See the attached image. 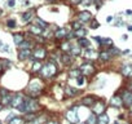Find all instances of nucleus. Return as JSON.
Instances as JSON below:
<instances>
[{"label": "nucleus", "instance_id": "nucleus-1", "mask_svg": "<svg viewBox=\"0 0 132 124\" xmlns=\"http://www.w3.org/2000/svg\"><path fill=\"white\" fill-rule=\"evenodd\" d=\"M39 109H40L39 102H38L35 98H32V97L25 98L23 103L18 107V110H20L21 112H25V114H27V112H36Z\"/></svg>", "mask_w": 132, "mask_h": 124}, {"label": "nucleus", "instance_id": "nucleus-2", "mask_svg": "<svg viewBox=\"0 0 132 124\" xmlns=\"http://www.w3.org/2000/svg\"><path fill=\"white\" fill-rule=\"evenodd\" d=\"M56 73H57V67H56V65L53 64V62H48V64H45V65L42 67V70H40V74H42L43 78H45V79L54 76Z\"/></svg>", "mask_w": 132, "mask_h": 124}, {"label": "nucleus", "instance_id": "nucleus-3", "mask_svg": "<svg viewBox=\"0 0 132 124\" xmlns=\"http://www.w3.org/2000/svg\"><path fill=\"white\" fill-rule=\"evenodd\" d=\"M42 88H43L42 83H40L39 80L34 79V80L29 84V87H27V93L30 94V97H32V98H34V97H36V96H39V94H40Z\"/></svg>", "mask_w": 132, "mask_h": 124}, {"label": "nucleus", "instance_id": "nucleus-4", "mask_svg": "<svg viewBox=\"0 0 132 124\" xmlns=\"http://www.w3.org/2000/svg\"><path fill=\"white\" fill-rule=\"evenodd\" d=\"M66 120H68L70 124H78L79 123V118H78V114H77V109L73 107V109H69L66 111Z\"/></svg>", "mask_w": 132, "mask_h": 124}, {"label": "nucleus", "instance_id": "nucleus-5", "mask_svg": "<svg viewBox=\"0 0 132 124\" xmlns=\"http://www.w3.org/2000/svg\"><path fill=\"white\" fill-rule=\"evenodd\" d=\"M79 70H80V73H82L83 76H91V75L95 74V66L91 65V64H88V62H87V64H83L79 67Z\"/></svg>", "mask_w": 132, "mask_h": 124}, {"label": "nucleus", "instance_id": "nucleus-6", "mask_svg": "<svg viewBox=\"0 0 132 124\" xmlns=\"http://www.w3.org/2000/svg\"><path fill=\"white\" fill-rule=\"evenodd\" d=\"M105 102L104 101H96L95 102V105L92 106V112L95 114V115H101V114H104L105 112Z\"/></svg>", "mask_w": 132, "mask_h": 124}, {"label": "nucleus", "instance_id": "nucleus-7", "mask_svg": "<svg viewBox=\"0 0 132 124\" xmlns=\"http://www.w3.org/2000/svg\"><path fill=\"white\" fill-rule=\"evenodd\" d=\"M122 101H123V105L127 106V107H131L132 106V92L126 89L122 92Z\"/></svg>", "mask_w": 132, "mask_h": 124}, {"label": "nucleus", "instance_id": "nucleus-8", "mask_svg": "<svg viewBox=\"0 0 132 124\" xmlns=\"http://www.w3.org/2000/svg\"><path fill=\"white\" fill-rule=\"evenodd\" d=\"M78 20H79L80 23H87V22H91L93 18H92L91 12H88V11H82V12L79 13V16H78Z\"/></svg>", "mask_w": 132, "mask_h": 124}, {"label": "nucleus", "instance_id": "nucleus-9", "mask_svg": "<svg viewBox=\"0 0 132 124\" xmlns=\"http://www.w3.org/2000/svg\"><path fill=\"white\" fill-rule=\"evenodd\" d=\"M45 56H47V52L43 47H36L34 49V52H32V58L34 59H43V58H45Z\"/></svg>", "mask_w": 132, "mask_h": 124}, {"label": "nucleus", "instance_id": "nucleus-10", "mask_svg": "<svg viewBox=\"0 0 132 124\" xmlns=\"http://www.w3.org/2000/svg\"><path fill=\"white\" fill-rule=\"evenodd\" d=\"M23 101H25V98H23V96H22V94H14V96L12 97L11 106H12V107H14V109H18V107L23 103Z\"/></svg>", "mask_w": 132, "mask_h": 124}, {"label": "nucleus", "instance_id": "nucleus-11", "mask_svg": "<svg viewBox=\"0 0 132 124\" xmlns=\"http://www.w3.org/2000/svg\"><path fill=\"white\" fill-rule=\"evenodd\" d=\"M110 105H111L113 107H117V109L122 107V106H123L122 97H120L119 94H115V96H113V97H111V100H110Z\"/></svg>", "mask_w": 132, "mask_h": 124}, {"label": "nucleus", "instance_id": "nucleus-12", "mask_svg": "<svg viewBox=\"0 0 132 124\" xmlns=\"http://www.w3.org/2000/svg\"><path fill=\"white\" fill-rule=\"evenodd\" d=\"M95 97H92V96H87V97H84V98H82V101H80V103L83 105V106H87V107H92L93 105H95Z\"/></svg>", "mask_w": 132, "mask_h": 124}, {"label": "nucleus", "instance_id": "nucleus-13", "mask_svg": "<svg viewBox=\"0 0 132 124\" xmlns=\"http://www.w3.org/2000/svg\"><path fill=\"white\" fill-rule=\"evenodd\" d=\"M68 35H69V32H68L66 29H57L56 32H54V38L56 39H65Z\"/></svg>", "mask_w": 132, "mask_h": 124}, {"label": "nucleus", "instance_id": "nucleus-14", "mask_svg": "<svg viewBox=\"0 0 132 124\" xmlns=\"http://www.w3.org/2000/svg\"><path fill=\"white\" fill-rule=\"evenodd\" d=\"M122 75L126 78H131L132 76V65H124L122 67Z\"/></svg>", "mask_w": 132, "mask_h": 124}, {"label": "nucleus", "instance_id": "nucleus-15", "mask_svg": "<svg viewBox=\"0 0 132 124\" xmlns=\"http://www.w3.org/2000/svg\"><path fill=\"white\" fill-rule=\"evenodd\" d=\"M31 56V50L30 49H20L18 50V58L20 59H27L29 57Z\"/></svg>", "mask_w": 132, "mask_h": 124}, {"label": "nucleus", "instance_id": "nucleus-16", "mask_svg": "<svg viewBox=\"0 0 132 124\" xmlns=\"http://www.w3.org/2000/svg\"><path fill=\"white\" fill-rule=\"evenodd\" d=\"M65 92H66V94H68L69 97H75L77 94H79V91L77 88H74V87H70V85L66 87Z\"/></svg>", "mask_w": 132, "mask_h": 124}, {"label": "nucleus", "instance_id": "nucleus-17", "mask_svg": "<svg viewBox=\"0 0 132 124\" xmlns=\"http://www.w3.org/2000/svg\"><path fill=\"white\" fill-rule=\"evenodd\" d=\"M32 16H34V11H32V9H30V11L25 12V13L22 14V21H23V23L30 22V21L32 20Z\"/></svg>", "mask_w": 132, "mask_h": 124}, {"label": "nucleus", "instance_id": "nucleus-18", "mask_svg": "<svg viewBox=\"0 0 132 124\" xmlns=\"http://www.w3.org/2000/svg\"><path fill=\"white\" fill-rule=\"evenodd\" d=\"M29 30H30V32L34 34V35H42L43 31H44V29H42L40 26H36V25H31Z\"/></svg>", "mask_w": 132, "mask_h": 124}, {"label": "nucleus", "instance_id": "nucleus-19", "mask_svg": "<svg viewBox=\"0 0 132 124\" xmlns=\"http://www.w3.org/2000/svg\"><path fill=\"white\" fill-rule=\"evenodd\" d=\"M61 59H62V64L65 65V66H69L71 62H73V59H71V56L69 54V53H63L62 56H61Z\"/></svg>", "mask_w": 132, "mask_h": 124}, {"label": "nucleus", "instance_id": "nucleus-20", "mask_svg": "<svg viewBox=\"0 0 132 124\" xmlns=\"http://www.w3.org/2000/svg\"><path fill=\"white\" fill-rule=\"evenodd\" d=\"M70 52H71V54L73 56H79L80 53H82V49H80V47L77 44H70Z\"/></svg>", "mask_w": 132, "mask_h": 124}, {"label": "nucleus", "instance_id": "nucleus-21", "mask_svg": "<svg viewBox=\"0 0 132 124\" xmlns=\"http://www.w3.org/2000/svg\"><path fill=\"white\" fill-rule=\"evenodd\" d=\"M97 124H109V116L104 112L97 116Z\"/></svg>", "mask_w": 132, "mask_h": 124}, {"label": "nucleus", "instance_id": "nucleus-22", "mask_svg": "<svg viewBox=\"0 0 132 124\" xmlns=\"http://www.w3.org/2000/svg\"><path fill=\"white\" fill-rule=\"evenodd\" d=\"M78 45H79L80 48H88V47L91 45V43H89V40H88V39L80 38V39H78Z\"/></svg>", "mask_w": 132, "mask_h": 124}, {"label": "nucleus", "instance_id": "nucleus-23", "mask_svg": "<svg viewBox=\"0 0 132 124\" xmlns=\"http://www.w3.org/2000/svg\"><path fill=\"white\" fill-rule=\"evenodd\" d=\"M110 57H111V54H110L108 50H104V52H100V53H98V58H100L101 61H109Z\"/></svg>", "mask_w": 132, "mask_h": 124}, {"label": "nucleus", "instance_id": "nucleus-24", "mask_svg": "<svg viewBox=\"0 0 132 124\" xmlns=\"http://www.w3.org/2000/svg\"><path fill=\"white\" fill-rule=\"evenodd\" d=\"M13 40H14V44L16 45H20L21 43H23V35L22 34H14L13 35Z\"/></svg>", "mask_w": 132, "mask_h": 124}, {"label": "nucleus", "instance_id": "nucleus-25", "mask_svg": "<svg viewBox=\"0 0 132 124\" xmlns=\"http://www.w3.org/2000/svg\"><path fill=\"white\" fill-rule=\"evenodd\" d=\"M42 64H40V61H34V65H32V69H31V71L32 73H39L40 70H42Z\"/></svg>", "mask_w": 132, "mask_h": 124}, {"label": "nucleus", "instance_id": "nucleus-26", "mask_svg": "<svg viewBox=\"0 0 132 124\" xmlns=\"http://www.w3.org/2000/svg\"><path fill=\"white\" fill-rule=\"evenodd\" d=\"M86 124H97V116L92 112L88 118H87V120H86Z\"/></svg>", "mask_w": 132, "mask_h": 124}, {"label": "nucleus", "instance_id": "nucleus-27", "mask_svg": "<svg viewBox=\"0 0 132 124\" xmlns=\"http://www.w3.org/2000/svg\"><path fill=\"white\" fill-rule=\"evenodd\" d=\"M25 119L23 118H18V116H14L11 121H8V124H25Z\"/></svg>", "mask_w": 132, "mask_h": 124}, {"label": "nucleus", "instance_id": "nucleus-28", "mask_svg": "<svg viewBox=\"0 0 132 124\" xmlns=\"http://www.w3.org/2000/svg\"><path fill=\"white\" fill-rule=\"evenodd\" d=\"M74 35H75L78 39H80V38H84V36L87 35V30H84V29H79V30H77V31L74 32Z\"/></svg>", "mask_w": 132, "mask_h": 124}, {"label": "nucleus", "instance_id": "nucleus-29", "mask_svg": "<svg viewBox=\"0 0 132 124\" xmlns=\"http://www.w3.org/2000/svg\"><path fill=\"white\" fill-rule=\"evenodd\" d=\"M69 75H70V78H79L80 75H82V73H80V70L79 69H75V70H70V73H69Z\"/></svg>", "mask_w": 132, "mask_h": 124}, {"label": "nucleus", "instance_id": "nucleus-30", "mask_svg": "<svg viewBox=\"0 0 132 124\" xmlns=\"http://www.w3.org/2000/svg\"><path fill=\"white\" fill-rule=\"evenodd\" d=\"M18 47H20V49H30V47H31V43H30V41H26V40H23V43H21Z\"/></svg>", "mask_w": 132, "mask_h": 124}, {"label": "nucleus", "instance_id": "nucleus-31", "mask_svg": "<svg viewBox=\"0 0 132 124\" xmlns=\"http://www.w3.org/2000/svg\"><path fill=\"white\" fill-rule=\"evenodd\" d=\"M86 56H87V58H89V57H92V58H96L98 54H97V53H96L93 49H87V54H86Z\"/></svg>", "mask_w": 132, "mask_h": 124}, {"label": "nucleus", "instance_id": "nucleus-32", "mask_svg": "<svg viewBox=\"0 0 132 124\" xmlns=\"http://www.w3.org/2000/svg\"><path fill=\"white\" fill-rule=\"evenodd\" d=\"M7 25H8V27H9V29H13V27H16V21L11 18V20H8V21H7Z\"/></svg>", "mask_w": 132, "mask_h": 124}, {"label": "nucleus", "instance_id": "nucleus-33", "mask_svg": "<svg viewBox=\"0 0 132 124\" xmlns=\"http://www.w3.org/2000/svg\"><path fill=\"white\" fill-rule=\"evenodd\" d=\"M36 23H38V26H40L42 29H44V27L47 26V22H44V21H42L40 18H36Z\"/></svg>", "mask_w": 132, "mask_h": 124}, {"label": "nucleus", "instance_id": "nucleus-34", "mask_svg": "<svg viewBox=\"0 0 132 124\" xmlns=\"http://www.w3.org/2000/svg\"><path fill=\"white\" fill-rule=\"evenodd\" d=\"M108 52H109L110 54H119V53H120V52L118 50V48H115V47H113V48L110 47V49H109Z\"/></svg>", "mask_w": 132, "mask_h": 124}, {"label": "nucleus", "instance_id": "nucleus-35", "mask_svg": "<svg viewBox=\"0 0 132 124\" xmlns=\"http://www.w3.org/2000/svg\"><path fill=\"white\" fill-rule=\"evenodd\" d=\"M80 25H82V23H80V22L78 21V22H73V25H71V26H73V29H74V30L77 31V30L82 29V26H80Z\"/></svg>", "mask_w": 132, "mask_h": 124}, {"label": "nucleus", "instance_id": "nucleus-36", "mask_svg": "<svg viewBox=\"0 0 132 124\" xmlns=\"http://www.w3.org/2000/svg\"><path fill=\"white\" fill-rule=\"evenodd\" d=\"M113 45V40L109 39V38H104V41H102V45Z\"/></svg>", "mask_w": 132, "mask_h": 124}, {"label": "nucleus", "instance_id": "nucleus-37", "mask_svg": "<svg viewBox=\"0 0 132 124\" xmlns=\"http://www.w3.org/2000/svg\"><path fill=\"white\" fill-rule=\"evenodd\" d=\"M77 83H78V85H80V87H82V85L84 84V76H83V75H80L79 78H77Z\"/></svg>", "mask_w": 132, "mask_h": 124}, {"label": "nucleus", "instance_id": "nucleus-38", "mask_svg": "<svg viewBox=\"0 0 132 124\" xmlns=\"http://www.w3.org/2000/svg\"><path fill=\"white\" fill-rule=\"evenodd\" d=\"M97 27H98V22L95 21V20H92L91 21V29H97Z\"/></svg>", "mask_w": 132, "mask_h": 124}, {"label": "nucleus", "instance_id": "nucleus-39", "mask_svg": "<svg viewBox=\"0 0 132 124\" xmlns=\"http://www.w3.org/2000/svg\"><path fill=\"white\" fill-rule=\"evenodd\" d=\"M93 39H95V40H96V41H97L98 44H101V45H102V41H104V38H100V36H95Z\"/></svg>", "mask_w": 132, "mask_h": 124}, {"label": "nucleus", "instance_id": "nucleus-40", "mask_svg": "<svg viewBox=\"0 0 132 124\" xmlns=\"http://www.w3.org/2000/svg\"><path fill=\"white\" fill-rule=\"evenodd\" d=\"M14 4H16V0H8V5H9L11 8H13Z\"/></svg>", "mask_w": 132, "mask_h": 124}, {"label": "nucleus", "instance_id": "nucleus-41", "mask_svg": "<svg viewBox=\"0 0 132 124\" xmlns=\"http://www.w3.org/2000/svg\"><path fill=\"white\" fill-rule=\"evenodd\" d=\"M2 50L3 52H9V45H3L2 47Z\"/></svg>", "mask_w": 132, "mask_h": 124}, {"label": "nucleus", "instance_id": "nucleus-42", "mask_svg": "<svg viewBox=\"0 0 132 124\" xmlns=\"http://www.w3.org/2000/svg\"><path fill=\"white\" fill-rule=\"evenodd\" d=\"M113 20H114V17H113V16H109V17L106 18V22H109V23H110V22H113Z\"/></svg>", "mask_w": 132, "mask_h": 124}, {"label": "nucleus", "instance_id": "nucleus-43", "mask_svg": "<svg viewBox=\"0 0 132 124\" xmlns=\"http://www.w3.org/2000/svg\"><path fill=\"white\" fill-rule=\"evenodd\" d=\"M45 124H58V121H54V120H49V121H47Z\"/></svg>", "mask_w": 132, "mask_h": 124}, {"label": "nucleus", "instance_id": "nucleus-44", "mask_svg": "<svg viewBox=\"0 0 132 124\" xmlns=\"http://www.w3.org/2000/svg\"><path fill=\"white\" fill-rule=\"evenodd\" d=\"M71 2H73L74 4H78V3H80V2H82V0H71Z\"/></svg>", "mask_w": 132, "mask_h": 124}, {"label": "nucleus", "instance_id": "nucleus-45", "mask_svg": "<svg viewBox=\"0 0 132 124\" xmlns=\"http://www.w3.org/2000/svg\"><path fill=\"white\" fill-rule=\"evenodd\" d=\"M4 70V67H3V65H2V61H0V73H2Z\"/></svg>", "mask_w": 132, "mask_h": 124}, {"label": "nucleus", "instance_id": "nucleus-46", "mask_svg": "<svg viewBox=\"0 0 132 124\" xmlns=\"http://www.w3.org/2000/svg\"><path fill=\"white\" fill-rule=\"evenodd\" d=\"M127 30H128V31L131 32V31H132V26H128V29H127Z\"/></svg>", "mask_w": 132, "mask_h": 124}, {"label": "nucleus", "instance_id": "nucleus-47", "mask_svg": "<svg viewBox=\"0 0 132 124\" xmlns=\"http://www.w3.org/2000/svg\"><path fill=\"white\" fill-rule=\"evenodd\" d=\"M129 91L132 92V83H131V85H129Z\"/></svg>", "mask_w": 132, "mask_h": 124}, {"label": "nucleus", "instance_id": "nucleus-48", "mask_svg": "<svg viewBox=\"0 0 132 124\" xmlns=\"http://www.w3.org/2000/svg\"><path fill=\"white\" fill-rule=\"evenodd\" d=\"M129 112H131V115H132V106L129 107Z\"/></svg>", "mask_w": 132, "mask_h": 124}, {"label": "nucleus", "instance_id": "nucleus-49", "mask_svg": "<svg viewBox=\"0 0 132 124\" xmlns=\"http://www.w3.org/2000/svg\"><path fill=\"white\" fill-rule=\"evenodd\" d=\"M48 2H54V0H48Z\"/></svg>", "mask_w": 132, "mask_h": 124}, {"label": "nucleus", "instance_id": "nucleus-50", "mask_svg": "<svg viewBox=\"0 0 132 124\" xmlns=\"http://www.w3.org/2000/svg\"><path fill=\"white\" fill-rule=\"evenodd\" d=\"M0 14H2V9H0Z\"/></svg>", "mask_w": 132, "mask_h": 124}, {"label": "nucleus", "instance_id": "nucleus-51", "mask_svg": "<svg viewBox=\"0 0 132 124\" xmlns=\"http://www.w3.org/2000/svg\"><path fill=\"white\" fill-rule=\"evenodd\" d=\"M0 47H2V41H0Z\"/></svg>", "mask_w": 132, "mask_h": 124}, {"label": "nucleus", "instance_id": "nucleus-52", "mask_svg": "<svg viewBox=\"0 0 132 124\" xmlns=\"http://www.w3.org/2000/svg\"><path fill=\"white\" fill-rule=\"evenodd\" d=\"M0 124H2V121H0Z\"/></svg>", "mask_w": 132, "mask_h": 124}]
</instances>
